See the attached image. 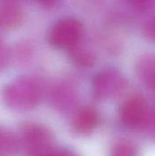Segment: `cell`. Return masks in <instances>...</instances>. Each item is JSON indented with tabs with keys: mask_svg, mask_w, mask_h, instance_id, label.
Instances as JSON below:
<instances>
[{
	"mask_svg": "<svg viewBox=\"0 0 155 156\" xmlns=\"http://www.w3.org/2000/svg\"><path fill=\"white\" fill-rule=\"evenodd\" d=\"M41 97V85L31 77L15 80L3 90V99L6 105L17 111H27L35 108Z\"/></svg>",
	"mask_w": 155,
	"mask_h": 156,
	"instance_id": "6da1fadb",
	"label": "cell"
},
{
	"mask_svg": "<svg viewBox=\"0 0 155 156\" xmlns=\"http://www.w3.org/2000/svg\"><path fill=\"white\" fill-rule=\"evenodd\" d=\"M82 35L81 23L72 17L58 20L48 32V42L61 49H71L76 47Z\"/></svg>",
	"mask_w": 155,
	"mask_h": 156,
	"instance_id": "7a4b0ae2",
	"label": "cell"
},
{
	"mask_svg": "<svg viewBox=\"0 0 155 156\" xmlns=\"http://www.w3.org/2000/svg\"><path fill=\"white\" fill-rule=\"evenodd\" d=\"M22 140L29 156H45L51 149V133L37 123H27L23 126Z\"/></svg>",
	"mask_w": 155,
	"mask_h": 156,
	"instance_id": "3957f363",
	"label": "cell"
},
{
	"mask_svg": "<svg viewBox=\"0 0 155 156\" xmlns=\"http://www.w3.org/2000/svg\"><path fill=\"white\" fill-rule=\"evenodd\" d=\"M147 116L148 106L141 96L131 97L121 107V122L127 128L137 129L141 127L145 122Z\"/></svg>",
	"mask_w": 155,
	"mask_h": 156,
	"instance_id": "277c9868",
	"label": "cell"
},
{
	"mask_svg": "<svg viewBox=\"0 0 155 156\" xmlns=\"http://www.w3.org/2000/svg\"><path fill=\"white\" fill-rule=\"evenodd\" d=\"M122 76L114 69L99 72L93 80L94 93L98 98L108 99L115 96L123 87Z\"/></svg>",
	"mask_w": 155,
	"mask_h": 156,
	"instance_id": "5b68a950",
	"label": "cell"
},
{
	"mask_svg": "<svg viewBox=\"0 0 155 156\" xmlns=\"http://www.w3.org/2000/svg\"><path fill=\"white\" fill-rule=\"evenodd\" d=\"M99 113L92 107H84L80 109L73 120V126L76 132L80 134H89L92 133L99 124Z\"/></svg>",
	"mask_w": 155,
	"mask_h": 156,
	"instance_id": "8992f818",
	"label": "cell"
},
{
	"mask_svg": "<svg viewBox=\"0 0 155 156\" xmlns=\"http://www.w3.org/2000/svg\"><path fill=\"white\" fill-rule=\"evenodd\" d=\"M23 19V10L16 2L0 4V28L13 29L17 27Z\"/></svg>",
	"mask_w": 155,
	"mask_h": 156,
	"instance_id": "52a82bcc",
	"label": "cell"
},
{
	"mask_svg": "<svg viewBox=\"0 0 155 156\" xmlns=\"http://www.w3.org/2000/svg\"><path fill=\"white\" fill-rule=\"evenodd\" d=\"M136 70L139 78L150 89L155 90V55L149 54L143 57L137 66Z\"/></svg>",
	"mask_w": 155,
	"mask_h": 156,
	"instance_id": "ba28073f",
	"label": "cell"
},
{
	"mask_svg": "<svg viewBox=\"0 0 155 156\" xmlns=\"http://www.w3.org/2000/svg\"><path fill=\"white\" fill-rule=\"evenodd\" d=\"M17 148L16 140L12 133L0 129V156H8Z\"/></svg>",
	"mask_w": 155,
	"mask_h": 156,
	"instance_id": "9c48e42d",
	"label": "cell"
},
{
	"mask_svg": "<svg viewBox=\"0 0 155 156\" xmlns=\"http://www.w3.org/2000/svg\"><path fill=\"white\" fill-rule=\"evenodd\" d=\"M71 50V58L73 59L74 63L77 64L79 67H90L94 63V56L85 50V49H80L78 48V45L74 47Z\"/></svg>",
	"mask_w": 155,
	"mask_h": 156,
	"instance_id": "30bf717a",
	"label": "cell"
},
{
	"mask_svg": "<svg viewBox=\"0 0 155 156\" xmlns=\"http://www.w3.org/2000/svg\"><path fill=\"white\" fill-rule=\"evenodd\" d=\"M138 152L135 144L129 141H120L117 143L111 152V156H137Z\"/></svg>",
	"mask_w": 155,
	"mask_h": 156,
	"instance_id": "8fae6325",
	"label": "cell"
},
{
	"mask_svg": "<svg viewBox=\"0 0 155 156\" xmlns=\"http://www.w3.org/2000/svg\"><path fill=\"white\" fill-rule=\"evenodd\" d=\"M143 34L148 39L155 42V15L145 22L143 26Z\"/></svg>",
	"mask_w": 155,
	"mask_h": 156,
	"instance_id": "7c38bea8",
	"label": "cell"
},
{
	"mask_svg": "<svg viewBox=\"0 0 155 156\" xmlns=\"http://www.w3.org/2000/svg\"><path fill=\"white\" fill-rule=\"evenodd\" d=\"M45 156H75V154L67 148H57L51 149Z\"/></svg>",
	"mask_w": 155,
	"mask_h": 156,
	"instance_id": "4fadbf2b",
	"label": "cell"
},
{
	"mask_svg": "<svg viewBox=\"0 0 155 156\" xmlns=\"http://www.w3.org/2000/svg\"><path fill=\"white\" fill-rule=\"evenodd\" d=\"M7 61V51L4 43L0 40V69L6 64Z\"/></svg>",
	"mask_w": 155,
	"mask_h": 156,
	"instance_id": "5bb4252c",
	"label": "cell"
}]
</instances>
